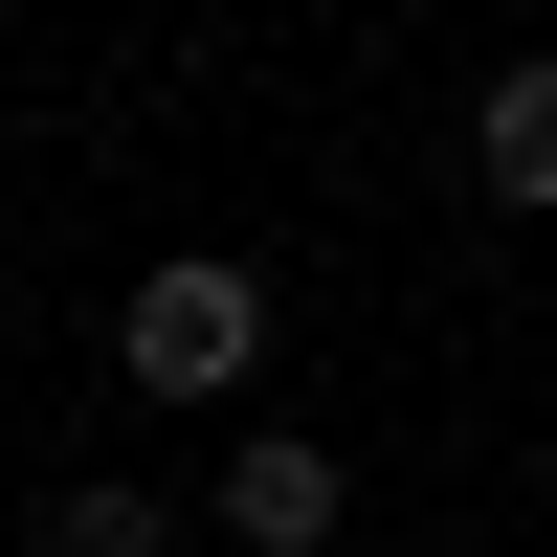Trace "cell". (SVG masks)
Wrapping results in <instances>:
<instances>
[{"mask_svg":"<svg viewBox=\"0 0 557 557\" xmlns=\"http://www.w3.org/2000/svg\"><path fill=\"white\" fill-rule=\"evenodd\" d=\"M268 335H290V312H268V268H246V246H178V268H134L112 380H134V401H246Z\"/></svg>","mask_w":557,"mask_h":557,"instance_id":"1","label":"cell"},{"mask_svg":"<svg viewBox=\"0 0 557 557\" xmlns=\"http://www.w3.org/2000/svg\"><path fill=\"white\" fill-rule=\"evenodd\" d=\"M201 513H223V557H312V535L357 513V469H335L312 424H246V446L201 469Z\"/></svg>","mask_w":557,"mask_h":557,"instance_id":"2","label":"cell"},{"mask_svg":"<svg viewBox=\"0 0 557 557\" xmlns=\"http://www.w3.org/2000/svg\"><path fill=\"white\" fill-rule=\"evenodd\" d=\"M469 157H491V201H557V67H491Z\"/></svg>","mask_w":557,"mask_h":557,"instance_id":"3","label":"cell"},{"mask_svg":"<svg viewBox=\"0 0 557 557\" xmlns=\"http://www.w3.org/2000/svg\"><path fill=\"white\" fill-rule=\"evenodd\" d=\"M45 557H178V491H112V469H67V491H45Z\"/></svg>","mask_w":557,"mask_h":557,"instance_id":"4","label":"cell"}]
</instances>
